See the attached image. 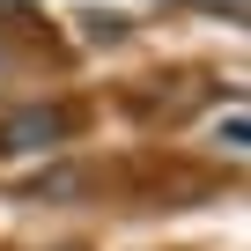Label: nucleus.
I'll list each match as a JSON object with an SVG mask.
<instances>
[{
    "mask_svg": "<svg viewBox=\"0 0 251 251\" xmlns=\"http://www.w3.org/2000/svg\"><path fill=\"white\" fill-rule=\"evenodd\" d=\"M59 141H67V111L59 103H30V111L0 118V155H45Z\"/></svg>",
    "mask_w": 251,
    "mask_h": 251,
    "instance_id": "nucleus-1",
    "label": "nucleus"
},
{
    "mask_svg": "<svg viewBox=\"0 0 251 251\" xmlns=\"http://www.w3.org/2000/svg\"><path fill=\"white\" fill-rule=\"evenodd\" d=\"M67 192H81V170H52V177L30 185V200H67Z\"/></svg>",
    "mask_w": 251,
    "mask_h": 251,
    "instance_id": "nucleus-2",
    "label": "nucleus"
}]
</instances>
